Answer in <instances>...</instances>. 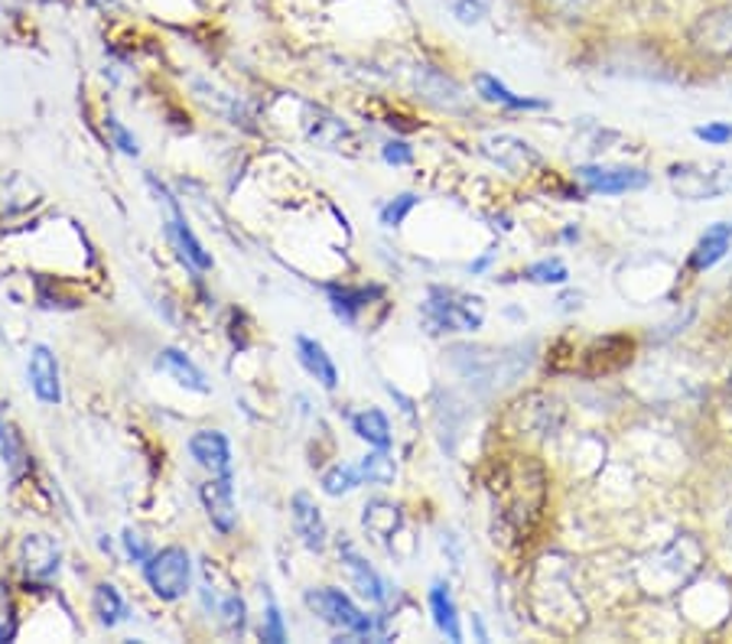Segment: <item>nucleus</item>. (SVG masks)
I'll list each match as a JSON object with an SVG mask.
<instances>
[{"label": "nucleus", "mask_w": 732, "mask_h": 644, "mask_svg": "<svg viewBox=\"0 0 732 644\" xmlns=\"http://www.w3.org/2000/svg\"><path fill=\"white\" fill-rule=\"evenodd\" d=\"M430 609H433V622H437V629H440L450 642H462L459 612L453 596H450V586L437 583V586L430 589Z\"/></svg>", "instance_id": "24"}, {"label": "nucleus", "mask_w": 732, "mask_h": 644, "mask_svg": "<svg viewBox=\"0 0 732 644\" xmlns=\"http://www.w3.org/2000/svg\"><path fill=\"white\" fill-rule=\"evenodd\" d=\"M697 553H700L697 541L680 538V541H674L671 547H664L661 553L647 556L639 566V583L644 586V592H651V596H671L674 589H680L700 566H694V563L674 566V563H677V560H687V556H697Z\"/></svg>", "instance_id": "3"}, {"label": "nucleus", "mask_w": 732, "mask_h": 644, "mask_svg": "<svg viewBox=\"0 0 732 644\" xmlns=\"http://www.w3.org/2000/svg\"><path fill=\"white\" fill-rule=\"evenodd\" d=\"M447 7L465 26H475L488 16V0H447Z\"/></svg>", "instance_id": "30"}, {"label": "nucleus", "mask_w": 732, "mask_h": 644, "mask_svg": "<svg viewBox=\"0 0 732 644\" xmlns=\"http://www.w3.org/2000/svg\"><path fill=\"white\" fill-rule=\"evenodd\" d=\"M296 359L300 365L306 369L309 377H316L326 391H336L339 387V369L336 362L329 359V352L323 349V342L309 339V336H296Z\"/></svg>", "instance_id": "16"}, {"label": "nucleus", "mask_w": 732, "mask_h": 644, "mask_svg": "<svg viewBox=\"0 0 732 644\" xmlns=\"http://www.w3.org/2000/svg\"><path fill=\"white\" fill-rule=\"evenodd\" d=\"M30 387L43 404L63 400V381H59V362L49 346H33L30 352Z\"/></svg>", "instance_id": "12"}, {"label": "nucleus", "mask_w": 732, "mask_h": 644, "mask_svg": "<svg viewBox=\"0 0 732 644\" xmlns=\"http://www.w3.org/2000/svg\"><path fill=\"white\" fill-rule=\"evenodd\" d=\"M534 612H538V622L548 625L560 635H573L586 625V606L579 602L566 569L560 566H550V560H544V566L538 569V583H534Z\"/></svg>", "instance_id": "1"}, {"label": "nucleus", "mask_w": 732, "mask_h": 644, "mask_svg": "<svg viewBox=\"0 0 732 644\" xmlns=\"http://www.w3.org/2000/svg\"><path fill=\"white\" fill-rule=\"evenodd\" d=\"M261 639L271 644L286 642V629H283V619H280L277 602H268V615H264V625H261Z\"/></svg>", "instance_id": "33"}, {"label": "nucleus", "mask_w": 732, "mask_h": 644, "mask_svg": "<svg viewBox=\"0 0 732 644\" xmlns=\"http://www.w3.org/2000/svg\"><path fill=\"white\" fill-rule=\"evenodd\" d=\"M202 505H205V515L212 521V528L218 534H232L235 531V521H238V511H235V482L232 475H212L202 488Z\"/></svg>", "instance_id": "10"}, {"label": "nucleus", "mask_w": 732, "mask_h": 644, "mask_svg": "<svg viewBox=\"0 0 732 644\" xmlns=\"http://www.w3.org/2000/svg\"><path fill=\"white\" fill-rule=\"evenodd\" d=\"M690 43L707 59H730L732 56V3L707 10L690 26Z\"/></svg>", "instance_id": "7"}, {"label": "nucleus", "mask_w": 732, "mask_h": 644, "mask_svg": "<svg viewBox=\"0 0 732 644\" xmlns=\"http://www.w3.org/2000/svg\"><path fill=\"white\" fill-rule=\"evenodd\" d=\"M730 245L732 222H720V225L707 228V235L697 241V248H694V255H690V268H694V271H710V268H717V264L727 258Z\"/></svg>", "instance_id": "19"}, {"label": "nucleus", "mask_w": 732, "mask_h": 644, "mask_svg": "<svg viewBox=\"0 0 732 644\" xmlns=\"http://www.w3.org/2000/svg\"><path fill=\"white\" fill-rule=\"evenodd\" d=\"M541 3L556 16H579L589 7V0H541Z\"/></svg>", "instance_id": "38"}, {"label": "nucleus", "mask_w": 732, "mask_h": 644, "mask_svg": "<svg viewBox=\"0 0 732 644\" xmlns=\"http://www.w3.org/2000/svg\"><path fill=\"white\" fill-rule=\"evenodd\" d=\"M384 160L394 163V167H404V163L414 160V150L407 144H401V140H391V144H384Z\"/></svg>", "instance_id": "39"}, {"label": "nucleus", "mask_w": 732, "mask_h": 644, "mask_svg": "<svg viewBox=\"0 0 732 644\" xmlns=\"http://www.w3.org/2000/svg\"><path fill=\"white\" fill-rule=\"evenodd\" d=\"M202 602L212 609V615L222 622V629L225 632H232V635H241L245 632V599L238 596V592H218V589H212L209 583L202 586Z\"/></svg>", "instance_id": "18"}, {"label": "nucleus", "mask_w": 732, "mask_h": 644, "mask_svg": "<svg viewBox=\"0 0 732 644\" xmlns=\"http://www.w3.org/2000/svg\"><path fill=\"white\" fill-rule=\"evenodd\" d=\"M475 89L478 94L485 98V101H492V104H505V108H511V111H544L548 108V101H541V98H521V94H515L508 86H502L495 76H488V72H478L475 76Z\"/></svg>", "instance_id": "21"}, {"label": "nucleus", "mask_w": 732, "mask_h": 644, "mask_svg": "<svg viewBox=\"0 0 732 644\" xmlns=\"http://www.w3.org/2000/svg\"><path fill=\"white\" fill-rule=\"evenodd\" d=\"M124 551H127V556L134 560V563H144L147 556H150V544L144 541V534L140 531H134V528H127L124 531Z\"/></svg>", "instance_id": "36"}, {"label": "nucleus", "mask_w": 732, "mask_h": 644, "mask_svg": "<svg viewBox=\"0 0 732 644\" xmlns=\"http://www.w3.org/2000/svg\"><path fill=\"white\" fill-rule=\"evenodd\" d=\"M417 202H420V199H417L414 192H404V195H397L394 202H387V205L381 208V225H384V228H397V225H401V222L407 218V212H410V208H414Z\"/></svg>", "instance_id": "31"}, {"label": "nucleus", "mask_w": 732, "mask_h": 644, "mask_svg": "<svg viewBox=\"0 0 732 644\" xmlns=\"http://www.w3.org/2000/svg\"><path fill=\"white\" fill-rule=\"evenodd\" d=\"M352 430H356L359 440H365L368 447H374V450H387L391 447V423L374 407H368V410L352 417Z\"/></svg>", "instance_id": "25"}, {"label": "nucleus", "mask_w": 732, "mask_h": 644, "mask_svg": "<svg viewBox=\"0 0 732 644\" xmlns=\"http://www.w3.org/2000/svg\"><path fill=\"white\" fill-rule=\"evenodd\" d=\"M306 606L313 615H319L333 629H342L352 635H371V629H374L371 615H365L342 589H309Z\"/></svg>", "instance_id": "6"}, {"label": "nucleus", "mask_w": 732, "mask_h": 644, "mask_svg": "<svg viewBox=\"0 0 732 644\" xmlns=\"http://www.w3.org/2000/svg\"><path fill=\"white\" fill-rule=\"evenodd\" d=\"M167 238H170V245L177 248V255H180V261L183 264H192L195 271H212V255L202 248V241L192 235V228L185 225L183 215H170L167 218Z\"/></svg>", "instance_id": "17"}, {"label": "nucleus", "mask_w": 732, "mask_h": 644, "mask_svg": "<svg viewBox=\"0 0 732 644\" xmlns=\"http://www.w3.org/2000/svg\"><path fill=\"white\" fill-rule=\"evenodd\" d=\"M339 560H342V569L349 573V583L365 596L368 602H384V599H387V592H384V579L374 573V566H371L365 556L356 551L349 541L339 547Z\"/></svg>", "instance_id": "15"}, {"label": "nucleus", "mask_w": 732, "mask_h": 644, "mask_svg": "<svg viewBox=\"0 0 732 644\" xmlns=\"http://www.w3.org/2000/svg\"><path fill=\"white\" fill-rule=\"evenodd\" d=\"M157 369L164 371V374H170L177 384H183L185 391L209 394V381H205L202 369H199L185 352H180V349H164V352L157 355Z\"/></svg>", "instance_id": "20"}, {"label": "nucleus", "mask_w": 732, "mask_h": 644, "mask_svg": "<svg viewBox=\"0 0 732 644\" xmlns=\"http://www.w3.org/2000/svg\"><path fill=\"white\" fill-rule=\"evenodd\" d=\"M0 456H3L13 478L26 468V450H23V440H20V433L13 427H7L3 437H0Z\"/></svg>", "instance_id": "28"}, {"label": "nucleus", "mask_w": 732, "mask_h": 644, "mask_svg": "<svg viewBox=\"0 0 732 644\" xmlns=\"http://www.w3.org/2000/svg\"><path fill=\"white\" fill-rule=\"evenodd\" d=\"M482 154H485L488 160H495L502 170L515 173V177H525V173H531V170L541 163V157H538V150H534L531 144H525V140H518V137H508V134H492V137H485V140H482Z\"/></svg>", "instance_id": "9"}, {"label": "nucleus", "mask_w": 732, "mask_h": 644, "mask_svg": "<svg viewBox=\"0 0 732 644\" xmlns=\"http://www.w3.org/2000/svg\"><path fill=\"white\" fill-rule=\"evenodd\" d=\"M576 180L583 183L586 192L593 195H622V192H635L647 185V173L635 167H579Z\"/></svg>", "instance_id": "8"}, {"label": "nucleus", "mask_w": 732, "mask_h": 644, "mask_svg": "<svg viewBox=\"0 0 732 644\" xmlns=\"http://www.w3.org/2000/svg\"><path fill=\"white\" fill-rule=\"evenodd\" d=\"M144 579L157 599L177 602L192 586V560L183 547H164L144 560Z\"/></svg>", "instance_id": "4"}, {"label": "nucleus", "mask_w": 732, "mask_h": 644, "mask_svg": "<svg viewBox=\"0 0 732 644\" xmlns=\"http://www.w3.org/2000/svg\"><path fill=\"white\" fill-rule=\"evenodd\" d=\"M667 180L680 199L707 202L732 192V170L727 163H674Z\"/></svg>", "instance_id": "5"}, {"label": "nucleus", "mask_w": 732, "mask_h": 644, "mask_svg": "<svg viewBox=\"0 0 732 644\" xmlns=\"http://www.w3.org/2000/svg\"><path fill=\"white\" fill-rule=\"evenodd\" d=\"M94 615H98V622L108 625V629H114V625H121V622L127 619V606H124L121 592H117L111 583L94 586Z\"/></svg>", "instance_id": "26"}, {"label": "nucleus", "mask_w": 732, "mask_h": 644, "mask_svg": "<svg viewBox=\"0 0 732 644\" xmlns=\"http://www.w3.org/2000/svg\"><path fill=\"white\" fill-rule=\"evenodd\" d=\"M359 468H362V478H368L371 485H387V482H394V462L387 460V450L368 453Z\"/></svg>", "instance_id": "29"}, {"label": "nucleus", "mask_w": 732, "mask_h": 644, "mask_svg": "<svg viewBox=\"0 0 732 644\" xmlns=\"http://www.w3.org/2000/svg\"><path fill=\"white\" fill-rule=\"evenodd\" d=\"M528 280H534V283H566L570 280V271H566V264L563 261H538V264H531L528 271H525Z\"/></svg>", "instance_id": "32"}, {"label": "nucleus", "mask_w": 732, "mask_h": 644, "mask_svg": "<svg viewBox=\"0 0 732 644\" xmlns=\"http://www.w3.org/2000/svg\"><path fill=\"white\" fill-rule=\"evenodd\" d=\"M384 290L381 286H329V303L336 309V316H342L346 323H356L359 309H365L371 300H378Z\"/></svg>", "instance_id": "22"}, {"label": "nucleus", "mask_w": 732, "mask_h": 644, "mask_svg": "<svg viewBox=\"0 0 732 644\" xmlns=\"http://www.w3.org/2000/svg\"><path fill=\"white\" fill-rule=\"evenodd\" d=\"M362 482H365V478H362V468H356V465H333V468L323 475V492L333 495V498H339V495L356 492Z\"/></svg>", "instance_id": "27"}, {"label": "nucleus", "mask_w": 732, "mask_h": 644, "mask_svg": "<svg viewBox=\"0 0 732 644\" xmlns=\"http://www.w3.org/2000/svg\"><path fill=\"white\" fill-rule=\"evenodd\" d=\"M730 407H732V377H730Z\"/></svg>", "instance_id": "41"}, {"label": "nucleus", "mask_w": 732, "mask_h": 644, "mask_svg": "<svg viewBox=\"0 0 732 644\" xmlns=\"http://www.w3.org/2000/svg\"><path fill=\"white\" fill-rule=\"evenodd\" d=\"M694 134H697L700 140L713 144V147H723V144H730V140H732V124L713 121V124H703V127H697Z\"/></svg>", "instance_id": "35"}, {"label": "nucleus", "mask_w": 732, "mask_h": 644, "mask_svg": "<svg viewBox=\"0 0 732 644\" xmlns=\"http://www.w3.org/2000/svg\"><path fill=\"white\" fill-rule=\"evenodd\" d=\"M290 518H293V531H296V538L303 541L306 551L319 553L326 547L329 528H326V521H323L316 501H313L306 492H296V495L290 498Z\"/></svg>", "instance_id": "11"}, {"label": "nucleus", "mask_w": 732, "mask_h": 644, "mask_svg": "<svg viewBox=\"0 0 732 644\" xmlns=\"http://www.w3.org/2000/svg\"><path fill=\"white\" fill-rule=\"evenodd\" d=\"M430 332H475L485 323V306L478 296L433 286L427 303L420 306Z\"/></svg>", "instance_id": "2"}, {"label": "nucleus", "mask_w": 732, "mask_h": 644, "mask_svg": "<svg viewBox=\"0 0 732 644\" xmlns=\"http://www.w3.org/2000/svg\"><path fill=\"white\" fill-rule=\"evenodd\" d=\"M3 430H7V423H3V417H0V437H3Z\"/></svg>", "instance_id": "40"}, {"label": "nucleus", "mask_w": 732, "mask_h": 644, "mask_svg": "<svg viewBox=\"0 0 732 644\" xmlns=\"http://www.w3.org/2000/svg\"><path fill=\"white\" fill-rule=\"evenodd\" d=\"M362 524H365V531L371 538L387 541V538H394V534L401 531L404 515H401V508L391 505V501H368L365 515H362Z\"/></svg>", "instance_id": "23"}, {"label": "nucleus", "mask_w": 732, "mask_h": 644, "mask_svg": "<svg viewBox=\"0 0 732 644\" xmlns=\"http://www.w3.org/2000/svg\"><path fill=\"white\" fill-rule=\"evenodd\" d=\"M189 453L202 468H209L212 475H232V447L225 440V433L218 430H199L189 440Z\"/></svg>", "instance_id": "14"}, {"label": "nucleus", "mask_w": 732, "mask_h": 644, "mask_svg": "<svg viewBox=\"0 0 732 644\" xmlns=\"http://www.w3.org/2000/svg\"><path fill=\"white\" fill-rule=\"evenodd\" d=\"M108 131H111V137H114V144L121 147V154H127V157H137L140 154V147H137V137L117 121V117H111L108 114Z\"/></svg>", "instance_id": "34"}, {"label": "nucleus", "mask_w": 732, "mask_h": 644, "mask_svg": "<svg viewBox=\"0 0 732 644\" xmlns=\"http://www.w3.org/2000/svg\"><path fill=\"white\" fill-rule=\"evenodd\" d=\"M16 639V619H13V606L7 596H0V642H13Z\"/></svg>", "instance_id": "37"}, {"label": "nucleus", "mask_w": 732, "mask_h": 644, "mask_svg": "<svg viewBox=\"0 0 732 644\" xmlns=\"http://www.w3.org/2000/svg\"><path fill=\"white\" fill-rule=\"evenodd\" d=\"M20 566L26 579H49L59 569V547L46 534H30L20 544Z\"/></svg>", "instance_id": "13"}]
</instances>
